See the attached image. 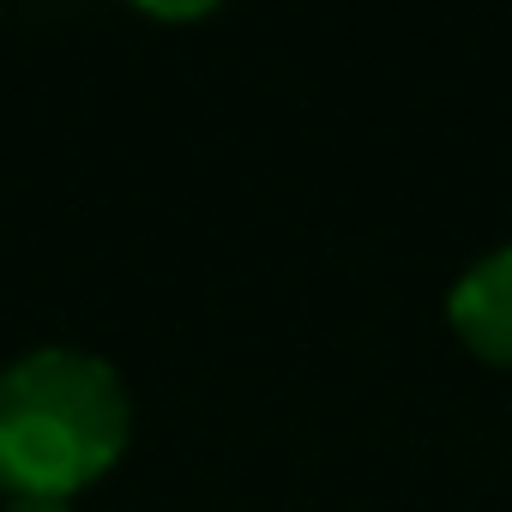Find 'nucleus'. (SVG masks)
Returning <instances> with one entry per match:
<instances>
[{"instance_id":"obj_2","label":"nucleus","mask_w":512,"mask_h":512,"mask_svg":"<svg viewBox=\"0 0 512 512\" xmlns=\"http://www.w3.org/2000/svg\"><path fill=\"white\" fill-rule=\"evenodd\" d=\"M446 314H452V332L476 356L512 368V241L494 247V253H482V260L452 284Z\"/></svg>"},{"instance_id":"obj_3","label":"nucleus","mask_w":512,"mask_h":512,"mask_svg":"<svg viewBox=\"0 0 512 512\" xmlns=\"http://www.w3.org/2000/svg\"><path fill=\"white\" fill-rule=\"evenodd\" d=\"M7 512H73V500H49V494H7Z\"/></svg>"},{"instance_id":"obj_1","label":"nucleus","mask_w":512,"mask_h":512,"mask_svg":"<svg viewBox=\"0 0 512 512\" xmlns=\"http://www.w3.org/2000/svg\"><path fill=\"white\" fill-rule=\"evenodd\" d=\"M133 440L127 380L91 350H31L0 368V488L73 500Z\"/></svg>"}]
</instances>
